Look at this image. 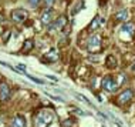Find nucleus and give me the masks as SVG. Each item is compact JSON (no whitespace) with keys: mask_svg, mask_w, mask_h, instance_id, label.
<instances>
[{"mask_svg":"<svg viewBox=\"0 0 135 127\" xmlns=\"http://www.w3.org/2000/svg\"><path fill=\"white\" fill-rule=\"evenodd\" d=\"M87 49L90 53H98L101 50V36L100 34H93L88 39L87 43Z\"/></svg>","mask_w":135,"mask_h":127,"instance_id":"nucleus-2","label":"nucleus"},{"mask_svg":"<svg viewBox=\"0 0 135 127\" xmlns=\"http://www.w3.org/2000/svg\"><path fill=\"white\" fill-rule=\"evenodd\" d=\"M58 57H60L58 50H57V49H51L49 53H46L44 56H43L41 61H43V63H54V61L58 60Z\"/></svg>","mask_w":135,"mask_h":127,"instance_id":"nucleus-6","label":"nucleus"},{"mask_svg":"<svg viewBox=\"0 0 135 127\" xmlns=\"http://www.w3.org/2000/svg\"><path fill=\"white\" fill-rule=\"evenodd\" d=\"M33 46H34V42L31 40V39H27L26 42H24V46H23V49H21V53H28L30 50L33 49Z\"/></svg>","mask_w":135,"mask_h":127,"instance_id":"nucleus-14","label":"nucleus"},{"mask_svg":"<svg viewBox=\"0 0 135 127\" xmlns=\"http://www.w3.org/2000/svg\"><path fill=\"white\" fill-rule=\"evenodd\" d=\"M118 86L119 84L114 80L112 76H105V77L103 79V81H101V87H103L105 92H108V93L115 92V90L118 89Z\"/></svg>","mask_w":135,"mask_h":127,"instance_id":"nucleus-4","label":"nucleus"},{"mask_svg":"<svg viewBox=\"0 0 135 127\" xmlns=\"http://www.w3.org/2000/svg\"><path fill=\"white\" fill-rule=\"evenodd\" d=\"M50 97H51L53 100H57V101H61V103H64V99H61V97H57V96H53V94H49Z\"/></svg>","mask_w":135,"mask_h":127,"instance_id":"nucleus-21","label":"nucleus"},{"mask_svg":"<svg viewBox=\"0 0 135 127\" xmlns=\"http://www.w3.org/2000/svg\"><path fill=\"white\" fill-rule=\"evenodd\" d=\"M13 127H26V119L23 116H16L13 119Z\"/></svg>","mask_w":135,"mask_h":127,"instance_id":"nucleus-13","label":"nucleus"},{"mask_svg":"<svg viewBox=\"0 0 135 127\" xmlns=\"http://www.w3.org/2000/svg\"><path fill=\"white\" fill-rule=\"evenodd\" d=\"M27 3H28V6H30V7H37L40 3H41V0H28Z\"/></svg>","mask_w":135,"mask_h":127,"instance_id":"nucleus-18","label":"nucleus"},{"mask_svg":"<svg viewBox=\"0 0 135 127\" xmlns=\"http://www.w3.org/2000/svg\"><path fill=\"white\" fill-rule=\"evenodd\" d=\"M17 67H19V69H21L20 71H23V73H26V66H24V64H19Z\"/></svg>","mask_w":135,"mask_h":127,"instance_id":"nucleus-22","label":"nucleus"},{"mask_svg":"<svg viewBox=\"0 0 135 127\" xmlns=\"http://www.w3.org/2000/svg\"><path fill=\"white\" fill-rule=\"evenodd\" d=\"M9 36H10V31H4V33H3V36H2L3 43H7V40H9Z\"/></svg>","mask_w":135,"mask_h":127,"instance_id":"nucleus-20","label":"nucleus"},{"mask_svg":"<svg viewBox=\"0 0 135 127\" xmlns=\"http://www.w3.org/2000/svg\"><path fill=\"white\" fill-rule=\"evenodd\" d=\"M103 21H104V20L101 19L100 16H95V17H94L93 20H91V23H90V26H88V30L94 31V30H95V29H98V27L101 26V23H103Z\"/></svg>","mask_w":135,"mask_h":127,"instance_id":"nucleus-11","label":"nucleus"},{"mask_svg":"<svg viewBox=\"0 0 135 127\" xmlns=\"http://www.w3.org/2000/svg\"><path fill=\"white\" fill-rule=\"evenodd\" d=\"M119 33L121 34H128L129 37H132L134 33H135V24L131 23V21H127V23H124L121 26V30H119Z\"/></svg>","mask_w":135,"mask_h":127,"instance_id":"nucleus-8","label":"nucleus"},{"mask_svg":"<svg viewBox=\"0 0 135 127\" xmlns=\"http://www.w3.org/2000/svg\"><path fill=\"white\" fill-rule=\"evenodd\" d=\"M0 31H2V29H0Z\"/></svg>","mask_w":135,"mask_h":127,"instance_id":"nucleus-25","label":"nucleus"},{"mask_svg":"<svg viewBox=\"0 0 135 127\" xmlns=\"http://www.w3.org/2000/svg\"><path fill=\"white\" fill-rule=\"evenodd\" d=\"M3 20H4V19H3V16H2V14H0V23H2Z\"/></svg>","mask_w":135,"mask_h":127,"instance_id":"nucleus-24","label":"nucleus"},{"mask_svg":"<svg viewBox=\"0 0 135 127\" xmlns=\"http://www.w3.org/2000/svg\"><path fill=\"white\" fill-rule=\"evenodd\" d=\"M67 24V17L64 16V14H61V16H58L56 21H53V23L49 24V33H56V31H60L61 29H64V26Z\"/></svg>","mask_w":135,"mask_h":127,"instance_id":"nucleus-3","label":"nucleus"},{"mask_svg":"<svg viewBox=\"0 0 135 127\" xmlns=\"http://www.w3.org/2000/svg\"><path fill=\"white\" fill-rule=\"evenodd\" d=\"M131 99H132V90L127 89V90H124V92L118 96V99H117V104H119V106L127 104V103H129V101H131Z\"/></svg>","mask_w":135,"mask_h":127,"instance_id":"nucleus-5","label":"nucleus"},{"mask_svg":"<svg viewBox=\"0 0 135 127\" xmlns=\"http://www.w3.org/2000/svg\"><path fill=\"white\" fill-rule=\"evenodd\" d=\"M53 119H54V116H53L51 111H49V110L40 111L37 114V117H36V124L38 127H47L53 121Z\"/></svg>","mask_w":135,"mask_h":127,"instance_id":"nucleus-1","label":"nucleus"},{"mask_svg":"<svg viewBox=\"0 0 135 127\" xmlns=\"http://www.w3.org/2000/svg\"><path fill=\"white\" fill-rule=\"evenodd\" d=\"M12 19L16 21V23H23V21L27 19V12H26V10H21V9L13 10Z\"/></svg>","mask_w":135,"mask_h":127,"instance_id":"nucleus-7","label":"nucleus"},{"mask_svg":"<svg viewBox=\"0 0 135 127\" xmlns=\"http://www.w3.org/2000/svg\"><path fill=\"white\" fill-rule=\"evenodd\" d=\"M44 3H46V6H51L53 4V3H54V0H44Z\"/></svg>","mask_w":135,"mask_h":127,"instance_id":"nucleus-23","label":"nucleus"},{"mask_svg":"<svg viewBox=\"0 0 135 127\" xmlns=\"http://www.w3.org/2000/svg\"><path fill=\"white\" fill-rule=\"evenodd\" d=\"M117 64H118V63H117V59L114 56H108L107 60H105V66H107L108 69H115Z\"/></svg>","mask_w":135,"mask_h":127,"instance_id":"nucleus-15","label":"nucleus"},{"mask_svg":"<svg viewBox=\"0 0 135 127\" xmlns=\"http://www.w3.org/2000/svg\"><path fill=\"white\" fill-rule=\"evenodd\" d=\"M61 126H63V127H74L75 126V120H74V119H67L65 121L61 123Z\"/></svg>","mask_w":135,"mask_h":127,"instance_id":"nucleus-16","label":"nucleus"},{"mask_svg":"<svg viewBox=\"0 0 135 127\" xmlns=\"http://www.w3.org/2000/svg\"><path fill=\"white\" fill-rule=\"evenodd\" d=\"M83 6H84V3H83V0H81V2H80V4L77 3V4H75V7H74V9H73V14H75V13H77V12H78L80 9H81Z\"/></svg>","mask_w":135,"mask_h":127,"instance_id":"nucleus-19","label":"nucleus"},{"mask_svg":"<svg viewBox=\"0 0 135 127\" xmlns=\"http://www.w3.org/2000/svg\"><path fill=\"white\" fill-rule=\"evenodd\" d=\"M0 99L3 101L10 99V87L7 83H0Z\"/></svg>","mask_w":135,"mask_h":127,"instance_id":"nucleus-9","label":"nucleus"},{"mask_svg":"<svg viewBox=\"0 0 135 127\" xmlns=\"http://www.w3.org/2000/svg\"><path fill=\"white\" fill-rule=\"evenodd\" d=\"M26 76H27L28 79H30V80H33L34 83H37V84H47V81H44V80H40V79H37V77H33V76L27 74V73H26Z\"/></svg>","mask_w":135,"mask_h":127,"instance_id":"nucleus-17","label":"nucleus"},{"mask_svg":"<svg viewBox=\"0 0 135 127\" xmlns=\"http://www.w3.org/2000/svg\"><path fill=\"white\" fill-rule=\"evenodd\" d=\"M51 17H53V10L47 9V10H44V13L41 14L40 20H41V23L44 24V26H49V24L51 23Z\"/></svg>","mask_w":135,"mask_h":127,"instance_id":"nucleus-10","label":"nucleus"},{"mask_svg":"<svg viewBox=\"0 0 135 127\" xmlns=\"http://www.w3.org/2000/svg\"><path fill=\"white\" fill-rule=\"evenodd\" d=\"M127 19H128V10H127V9H122V10H119V12L115 14V20H117V21H119V23H122V21H125Z\"/></svg>","mask_w":135,"mask_h":127,"instance_id":"nucleus-12","label":"nucleus"}]
</instances>
